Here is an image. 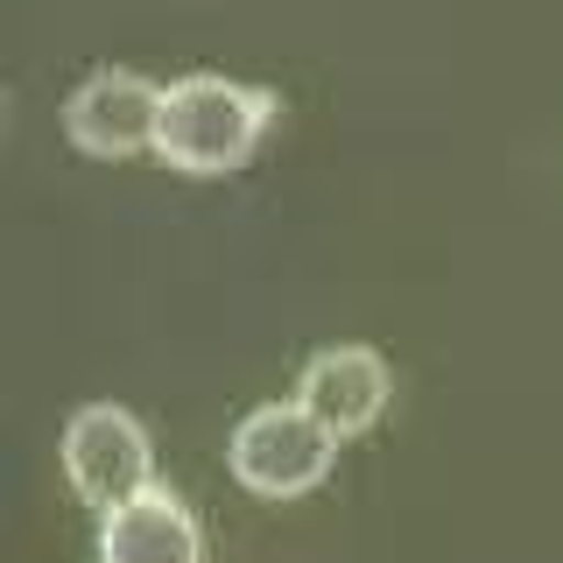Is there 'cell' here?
Returning <instances> with one entry per match:
<instances>
[{
	"mask_svg": "<svg viewBox=\"0 0 563 563\" xmlns=\"http://www.w3.org/2000/svg\"><path fill=\"white\" fill-rule=\"evenodd\" d=\"M387 395H395V380H387V360L374 345H324V352H310L303 374H296V401H303L339 444L360 437V430H374Z\"/></svg>",
	"mask_w": 563,
	"mask_h": 563,
	"instance_id": "cell-5",
	"label": "cell"
},
{
	"mask_svg": "<svg viewBox=\"0 0 563 563\" xmlns=\"http://www.w3.org/2000/svg\"><path fill=\"white\" fill-rule=\"evenodd\" d=\"M268 92L219 70H184L163 85V128H155V155L184 176H225L254 155V141L268 134Z\"/></svg>",
	"mask_w": 563,
	"mask_h": 563,
	"instance_id": "cell-1",
	"label": "cell"
},
{
	"mask_svg": "<svg viewBox=\"0 0 563 563\" xmlns=\"http://www.w3.org/2000/svg\"><path fill=\"white\" fill-rule=\"evenodd\" d=\"M57 457H64L70 493H78L85 507H99V515H113V507H128L134 493L155 486L148 430H141V416L120 409V401H85V409H70Z\"/></svg>",
	"mask_w": 563,
	"mask_h": 563,
	"instance_id": "cell-3",
	"label": "cell"
},
{
	"mask_svg": "<svg viewBox=\"0 0 563 563\" xmlns=\"http://www.w3.org/2000/svg\"><path fill=\"white\" fill-rule=\"evenodd\" d=\"M155 128H163V85H148L141 70H92L78 78V92L64 99V134L78 141L85 155H141L155 148Z\"/></svg>",
	"mask_w": 563,
	"mask_h": 563,
	"instance_id": "cell-4",
	"label": "cell"
},
{
	"mask_svg": "<svg viewBox=\"0 0 563 563\" xmlns=\"http://www.w3.org/2000/svg\"><path fill=\"white\" fill-rule=\"evenodd\" d=\"M331 457H339V437H331L303 401H261V409H246L233 422V437H225L233 479L246 493H261V500H296V493H310L331 472Z\"/></svg>",
	"mask_w": 563,
	"mask_h": 563,
	"instance_id": "cell-2",
	"label": "cell"
},
{
	"mask_svg": "<svg viewBox=\"0 0 563 563\" xmlns=\"http://www.w3.org/2000/svg\"><path fill=\"white\" fill-rule=\"evenodd\" d=\"M99 563H205V536L169 486H148L99 515Z\"/></svg>",
	"mask_w": 563,
	"mask_h": 563,
	"instance_id": "cell-6",
	"label": "cell"
}]
</instances>
